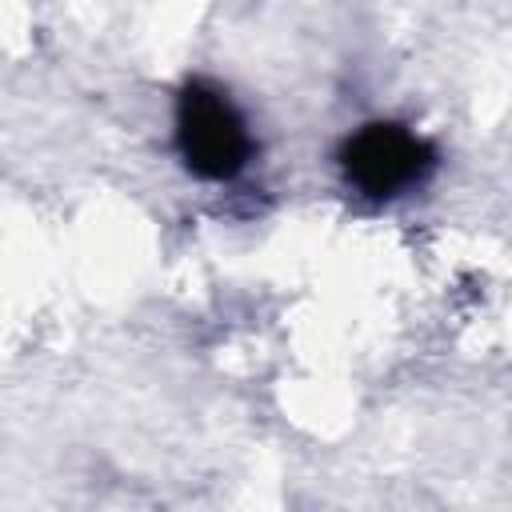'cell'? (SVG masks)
I'll return each instance as SVG.
<instances>
[{
    "label": "cell",
    "instance_id": "obj_2",
    "mask_svg": "<svg viewBox=\"0 0 512 512\" xmlns=\"http://www.w3.org/2000/svg\"><path fill=\"white\" fill-rule=\"evenodd\" d=\"M340 164L364 196H396L432 172L436 152L404 124H364L344 140Z\"/></svg>",
    "mask_w": 512,
    "mask_h": 512
},
{
    "label": "cell",
    "instance_id": "obj_1",
    "mask_svg": "<svg viewBox=\"0 0 512 512\" xmlns=\"http://www.w3.org/2000/svg\"><path fill=\"white\" fill-rule=\"evenodd\" d=\"M176 144L184 164L204 180H228L244 168L252 140L236 104L208 80H192L176 104Z\"/></svg>",
    "mask_w": 512,
    "mask_h": 512
}]
</instances>
